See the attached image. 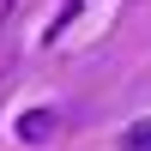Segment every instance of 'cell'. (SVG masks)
I'll return each instance as SVG.
<instances>
[{
	"label": "cell",
	"instance_id": "2",
	"mask_svg": "<svg viewBox=\"0 0 151 151\" xmlns=\"http://www.w3.org/2000/svg\"><path fill=\"white\" fill-rule=\"evenodd\" d=\"M121 151H151V121H133L121 133Z\"/></svg>",
	"mask_w": 151,
	"mask_h": 151
},
{
	"label": "cell",
	"instance_id": "1",
	"mask_svg": "<svg viewBox=\"0 0 151 151\" xmlns=\"http://www.w3.org/2000/svg\"><path fill=\"white\" fill-rule=\"evenodd\" d=\"M48 133H55V109H24V115H18V139L42 145Z\"/></svg>",
	"mask_w": 151,
	"mask_h": 151
}]
</instances>
